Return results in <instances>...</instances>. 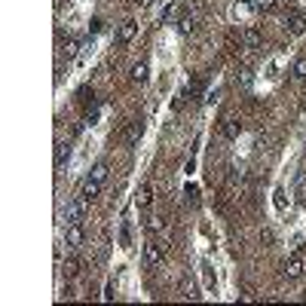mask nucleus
<instances>
[{"mask_svg": "<svg viewBox=\"0 0 306 306\" xmlns=\"http://www.w3.org/2000/svg\"><path fill=\"white\" fill-rule=\"evenodd\" d=\"M89 178L98 181V184H104V181H107V162H95L92 172H89Z\"/></svg>", "mask_w": 306, "mask_h": 306, "instance_id": "14", "label": "nucleus"}, {"mask_svg": "<svg viewBox=\"0 0 306 306\" xmlns=\"http://www.w3.org/2000/svg\"><path fill=\"white\" fill-rule=\"evenodd\" d=\"M61 242H64L67 248H80V245H83V224H64Z\"/></svg>", "mask_w": 306, "mask_h": 306, "instance_id": "2", "label": "nucleus"}, {"mask_svg": "<svg viewBox=\"0 0 306 306\" xmlns=\"http://www.w3.org/2000/svg\"><path fill=\"white\" fill-rule=\"evenodd\" d=\"M135 3H138V6H141V9H147V6H150V3H153V0H135Z\"/></svg>", "mask_w": 306, "mask_h": 306, "instance_id": "33", "label": "nucleus"}, {"mask_svg": "<svg viewBox=\"0 0 306 306\" xmlns=\"http://www.w3.org/2000/svg\"><path fill=\"white\" fill-rule=\"evenodd\" d=\"M184 196H187V199H199V187H196V184H187V187H184Z\"/></svg>", "mask_w": 306, "mask_h": 306, "instance_id": "28", "label": "nucleus"}, {"mask_svg": "<svg viewBox=\"0 0 306 306\" xmlns=\"http://www.w3.org/2000/svg\"><path fill=\"white\" fill-rule=\"evenodd\" d=\"M77 273H80V261H77V257H70V261L64 264V276H67V279H74Z\"/></svg>", "mask_w": 306, "mask_h": 306, "instance_id": "22", "label": "nucleus"}, {"mask_svg": "<svg viewBox=\"0 0 306 306\" xmlns=\"http://www.w3.org/2000/svg\"><path fill=\"white\" fill-rule=\"evenodd\" d=\"M291 74H294L297 80H306V58H297V61H294V67H291Z\"/></svg>", "mask_w": 306, "mask_h": 306, "instance_id": "23", "label": "nucleus"}, {"mask_svg": "<svg viewBox=\"0 0 306 306\" xmlns=\"http://www.w3.org/2000/svg\"><path fill=\"white\" fill-rule=\"evenodd\" d=\"M254 9V0H236V6H233V15L236 18H242V15H248Z\"/></svg>", "mask_w": 306, "mask_h": 306, "instance_id": "16", "label": "nucleus"}, {"mask_svg": "<svg viewBox=\"0 0 306 306\" xmlns=\"http://www.w3.org/2000/svg\"><path fill=\"white\" fill-rule=\"evenodd\" d=\"M101 297H104V300H113V282L104 285V294H101Z\"/></svg>", "mask_w": 306, "mask_h": 306, "instance_id": "30", "label": "nucleus"}, {"mask_svg": "<svg viewBox=\"0 0 306 306\" xmlns=\"http://www.w3.org/2000/svg\"><path fill=\"white\" fill-rule=\"evenodd\" d=\"M202 285H205V291H211V294H215V288H218V276H215V267H211L208 261H202Z\"/></svg>", "mask_w": 306, "mask_h": 306, "instance_id": "8", "label": "nucleus"}, {"mask_svg": "<svg viewBox=\"0 0 306 306\" xmlns=\"http://www.w3.org/2000/svg\"><path fill=\"white\" fill-rule=\"evenodd\" d=\"M67 156H70V147L67 144H55V169H64Z\"/></svg>", "mask_w": 306, "mask_h": 306, "instance_id": "13", "label": "nucleus"}, {"mask_svg": "<svg viewBox=\"0 0 306 306\" xmlns=\"http://www.w3.org/2000/svg\"><path fill=\"white\" fill-rule=\"evenodd\" d=\"M80 193H83V196H86V199L92 202V199H95V196L101 193V184H98V181H92V178H86V181H83V190H80Z\"/></svg>", "mask_w": 306, "mask_h": 306, "instance_id": "10", "label": "nucleus"}, {"mask_svg": "<svg viewBox=\"0 0 306 306\" xmlns=\"http://www.w3.org/2000/svg\"><path fill=\"white\" fill-rule=\"evenodd\" d=\"M273 6H276V0H254V9H257V12H270Z\"/></svg>", "mask_w": 306, "mask_h": 306, "instance_id": "24", "label": "nucleus"}, {"mask_svg": "<svg viewBox=\"0 0 306 306\" xmlns=\"http://www.w3.org/2000/svg\"><path fill=\"white\" fill-rule=\"evenodd\" d=\"M129 77H132V83H141V86H144V83L150 80V64H147V61L132 64V74H129Z\"/></svg>", "mask_w": 306, "mask_h": 306, "instance_id": "7", "label": "nucleus"}, {"mask_svg": "<svg viewBox=\"0 0 306 306\" xmlns=\"http://www.w3.org/2000/svg\"><path fill=\"white\" fill-rule=\"evenodd\" d=\"M285 25H288V34H303L306 31V9H297V12H291L288 18H285Z\"/></svg>", "mask_w": 306, "mask_h": 306, "instance_id": "5", "label": "nucleus"}, {"mask_svg": "<svg viewBox=\"0 0 306 306\" xmlns=\"http://www.w3.org/2000/svg\"><path fill=\"white\" fill-rule=\"evenodd\" d=\"M86 211H89V199L80 193V196H74L67 205H64V211H61V218H64V224H83V218H86Z\"/></svg>", "mask_w": 306, "mask_h": 306, "instance_id": "1", "label": "nucleus"}, {"mask_svg": "<svg viewBox=\"0 0 306 306\" xmlns=\"http://www.w3.org/2000/svg\"><path fill=\"white\" fill-rule=\"evenodd\" d=\"M251 80H254V74H251L248 67H242V70H239V83H242V86H251Z\"/></svg>", "mask_w": 306, "mask_h": 306, "instance_id": "26", "label": "nucleus"}, {"mask_svg": "<svg viewBox=\"0 0 306 306\" xmlns=\"http://www.w3.org/2000/svg\"><path fill=\"white\" fill-rule=\"evenodd\" d=\"M184 172L193 175V172H196V159H187V162H184Z\"/></svg>", "mask_w": 306, "mask_h": 306, "instance_id": "31", "label": "nucleus"}, {"mask_svg": "<svg viewBox=\"0 0 306 306\" xmlns=\"http://www.w3.org/2000/svg\"><path fill=\"white\" fill-rule=\"evenodd\" d=\"M169 15H172V3H166V6H162V12H159V18H162V21H166V18H169Z\"/></svg>", "mask_w": 306, "mask_h": 306, "instance_id": "32", "label": "nucleus"}, {"mask_svg": "<svg viewBox=\"0 0 306 306\" xmlns=\"http://www.w3.org/2000/svg\"><path fill=\"white\" fill-rule=\"evenodd\" d=\"M162 261H166V245L147 242V245H144V264H147V267H159Z\"/></svg>", "mask_w": 306, "mask_h": 306, "instance_id": "3", "label": "nucleus"}, {"mask_svg": "<svg viewBox=\"0 0 306 306\" xmlns=\"http://www.w3.org/2000/svg\"><path fill=\"white\" fill-rule=\"evenodd\" d=\"M150 202H153V184H150V181H144V184H141V190H138V205H141V208H147Z\"/></svg>", "mask_w": 306, "mask_h": 306, "instance_id": "9", "label": "nucleus"}, {"mask_svg": "<svg viewBox=\"0 0 306 306\" xmlns=\"http://www.w3.org/2000/svg\"><path fill=\"white\" fill-rule=\"evenodd\" d=\"M267 77H270V80L279 77V61H270V64H267Z\"/></svg>", "mask_w": 306, "mask_h": 306, "instance_id": "29", "label": "nucleus"}, {"mask_svg": "<svg viewBox=\"0 0 306 306\" xmlns=\"http://www.w3.org/2000/svg\"><path fill=\"white\" fill-rule=\"evenodd\" d=\"M141 135H144V123H132V129L126 132V141H129V147H135Z\"/></svg>", "mask_w": 306, "mask_h": 306, "instance_id": "12", "label": "nucleus"}, {"mask_svg": "<svg viewBox=\"0 0 306 306\" xmlns=\"http://www.w3.org/2000/svg\"><path fill=\"white\" fill-rule=\"evenodd\" d=\"M120 248H123V251H129V248H132V233H129V224H123V230H120Z\"/></svg>", "mask_w": 306, "mask_h": 306, "instance_id": "20", "label": "nucleus"}, {"mask_svg": "<svg viewBox=\"0 0 306 306\" xmlns=\"http://www.w3.org/2000/svg\"><path fill=\"white\" fill-rule=\"evenodd\" d=\"M257 43H261V31H257V28H248V31H245V46L254 49Z\"/></svg>", "mask_w": 306, "mask_h": 306, "instance_id": "19", "label": "nucleus"}, {"mask_svg": "<svg viewBox=\"0 0 306 306\" xmlns=\"http://www.w3.org/2000/svg\"><path fill=\"white\" fill-rule=\"evenodd\" d=\"M297 199H300V202H306V175H300V178H297Z\"/></svg>", "mask_w": 306, "mask_h": 306, "instance_id": "25", "label": "nucleus"}, {"mask_svg": "<svg viewBox=\"0 0 306 306\" xmlns=\"http://www.w3.org/2000/svg\"><path fill=\"white\" fill-rule=\"evenodd\" d=\"M273 205H276L279 211H285V208H288V196H285V190H282V187H276V190H273Z\"/></svg>", "mask_w": 306, "mask_h": 306, "instance_id": "17", "label": "nucleus"}, {"mask_svg": "<svg viewBox=\"0 0 306 306\" xmlns=\"http://www.w3.org/2000/svg\"><path fill=\"white\" fill-rule=\"evenodd\" d=\"M162 230H166L162 218H156V215H153V218H147V233H150V236H159Z\"/></svg>", "mask_w": 306, "mask_h": 306, "instance_id": "18", "label": "nucleus"}, {"mask_svg": "<svg viewBox=\"0 0 306 306\" xmlns=\"http://www.w3.org/2000/svg\"><path fill=\"white\" fill-rule=\"evenodd\" d=\"M135 34H138V21H135V18H129V21H123V25L116 28V43H129Z\"/></svg>", "mask_w": 306, "mask_h": 306, "instance_id": "6", "label": "nucleus"}, {"mask_svg": "<svg viewBox=\"0 0 306 306\" xmlns=\"http://www.w3.org/2000/svg\"><path fill=\"white\" fill-rule=\"evenodd\" d=\"M285 276H288V279L303 276V254H300V248H297L291 257H285Z\"/></svg>", "mask_w": 306, "mask_h": 306, "instance_id": "4", "label": "nucleus"}, {"mask_svg": "<svg viewBox=\"0 0 306 306\" xmlns=\"http://www.w3.org/2000/svg\"><path fill=\"white\" fill-rule=\"evenodd\" d=\"M61 52H64L67 58H77V52H80V40H67V43L61 46Z\"/></svg>", "mask_w": 306, "mask_h": 306, "instance_id": "21", "label": "nucleus"}, {"mask_svg": "<svg viewBox=\"0 0 306 306\" xmlns=\"http://www.w3.org/2000/svg\"><path fill=\"white\" fill-rule=\"evenodd\" d=\"M193 31H196V18H193V15H184V18L178 21V34L187 37V34H193Z\"/></svg>", "mask_w": 306, "mask_h": 306, "instance_id": "15", "label": "nucleus"}, {"mask_svg": "<svg viewBox=\"0 0 306 306\" xmlns=\"http://www.w3.org/2000/svg\"><path fill=\"white\" fill-rule=\"evenodd\" d=\"M101 28H104V21H101V18H92V21H89V34H92V37H95V34H101Z\"/></svg>", "mask_w": 306, "mask_h": 306, "instance_id": "27", "label": "nucleus"}, {"mask_svg": "<svg viewBox=\"0 0 306 306\" xmlns=\"http://www.w3.org/2000/svg\"><path fill=\"white\" fill-rule=\"evenodd\" d=\"M224 135H227L230 141H236V138L242 135V123H239V120H227V123H224Z\"/></svg>", "mask_w": 306, "mask_h": 306, "instance_id": "11", "label": "nucleus"}]
</instances>
